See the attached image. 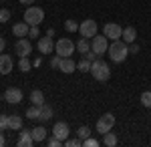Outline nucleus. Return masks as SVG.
Segmentation results:
<instances>
[{
    "instance_id": "obj_36",
    "label": "nucleus",
    "mask_w": 151,
    "mask_h": 147,
    "mask_svg": "<svg viewBox=\"0 0 151 147\" xmlns=\"http://www.w3.org/2000/svg\"><path fill=\"white\" fill-rule=\"evenodd\" d=\"M6 127H8V117L6 115H0V131L6 129Z\"/></svg>"
},
{
    "instance_id": "obj_26",
    "label": "nucleus",
    "mask_w": 151,
    "mask_h": 147,
    "mask_svg": "<svg viewBox=\"0 0 151 147\" xmlns=\"http://www.w3.org/2000/svg\"><path fill=\"white\" fill-rule=\"evenodd\" d=\"M38 113H40V107H38V105H32V107H28V109H26V117H28V119L38 121Z\"/></svg>"
},
{
    "instance_id": "obj_28",
    "label": "nucleus",
    "mask_w": 151,
    "mask_h": 147,
    "mask_svg": "<svg viewBox=\"0 0 151 147\" xmlns=\"http://www.w3.org/2000/svg\"><path fill=\"white\" fill-rule=\"evenodd\" d=\"M65 30H69V32H77V30H79V22L73 20V18L65 20Z\"/></svg>"
},
{
    "instance_id": "obj_19",
    "label": "nucleus",
    "mask_w": 151,
    "mask_h": 147,
    "mask_svg": "<svg viewBox=\"0 0 151 147\" xmlns=\"http://www.w3.org/2000/svg\"><path fill=\"white\" fill-rule=\"evenodd\" d=\"M77 50H79L81 55H87V53L91 50V40L85 38V36H81V40H77Z\"/></svg>"
},
{
    "instance_id": "obj_6",
    "label": "nucleus",
    "mask_w": 151,
    "mask_h": 147,
    "mask_svg": "<svg viewBox=\"0 0 151 147\" xmlns=\"http://www.w3.org/2000/svg\"><path fill=\"white\" fill-rule=\"evenodd\" d=\"M113 127H115V115H113V113L101 115V119L97 121V131H99L101 135H105L107 131H111Z\"/></svg>"
},
{
    "instance_id": "obj_2",
    "label": "nucleus",
    "mask_w": 151,
    "mask_h": 147,
    "mask_svg": "<svg viewBox=\"0 0 151 147\" xmlns=\"http://www.w3.org/2000/svg\"><path fill=\"white\" fill-rule=\"evenodd\" d=\"M89 73L93 75L95 81H109V77H111V68H109V65H107L105 61H99V58L93 61Z\"/></svg>"
},
{
    "instance_id": "obj_18",
    "label": "nucleus",
    "mask_w": 151,
    "mask_h": 147,
    "mask_svg": "<svg viewBox=\"0 0 151 147\" xmlns=\"http://www.w3.org/2000/svg\"><path fill=\"white\" fill-rule=\"evenodd\" d=\"M52 119V109L48 105H40V113H38V121H50Z\"/></svg>"
},
{
    "instance_id": "obj_15",
    "label": "nucleus",
    "mask_w": 151,
    "mask_h": 147,
    "mask_svg": "<svg viewBox=\"0 0 151 147\" xmlns=\"http://www.w3.org/2000/svg\"><path fill=\"white\" fill-rule=\"evenodd\" d=\"M35 143V139H32V133L30 131H26V129H22L20 131V135H18V141H16V145L18 147H30Z\"/></svg>"
},
{
    "instance_id": "obj_38",
    "label": "nucleus",
    "mask_w": 151,
    "mask_h": 147,
    "mask_svg": "<svg viewBox=\"0 0 151 147\" xmlns=\"http://www.w3.org/2000/svg\"><path fill=\"white\" fill-rule=\"evenodd\" d=\"M20 4H24V6H30V4H35V0H18Z\"/></svg>"
},
{
    "instance_id": "obj_33",
    "label": "nucleus",
    "mask_w": 151,
    "mask_h": 147,
    "mask_svg": "<svg viewBox=\"0 0 151 147\" xmlns=\"http://www.w3.org/2000/svg\"><path fill=\"white\" fill-rule=\"evenodd\" d=\"M65 145L67 147H79V145H83V139H67Z\"/></svg>"
},
{
    "instance_id": "obj_8",
    "label": "nucleus",
    "mask_w": 151,
    "mask_h": 147,
    "mask_svg": "<svg viewBox=\"0 0 151 147\" xmlns=\"http://www.w3.org/2000/svg\"><path fill=\"white\" fill-rule=\"evenodd\" d=\"M103 34L109 38V40H119L121 34H123V28H121L117 22H107L103 26Z\"/></svg>"
},
{
    "instance_id": "obj_22",
    "label": "nucleus",
    "mask_w": 151,
    "mask_h": 147,
    "mask_svg": "<svg viewBox=\"0 0 151 147\" xmlns=\"http://www.w3.org/2000/svg\"><path fill=\"white\" fill-rule=\"evenodd\" d=\"M8 127H10V129H22V117L10 115V117H8Z\"/></svg>"
},
{
    "instance_id": "obj_4",
    "label": "nucleus",
    "mask_w": 151,
    "mask_h": 147,
    "mask_svg": "<svg viewBox=\"0 0 151 147\" xmlns=\"http://www.w3.org/2000/svg\"><path fill=\"white\" fill-rule=\"evenodd\" d=\"M77 50V45L70 40V38H58L57 45H55V53L58 57H73V53Z\"/></svg>"
},
{
    "instance_id": "obj_5",
    "label": "nucleus",
    "mask_w": 151,
    "mask_h": 147,
    "mask_svg": "<svg viewBox=\"0 0 151 147\" xmlns=\"http://www.w3.org/2000/svg\"><path fill=\"white\" fill-rule=\"evenodd\" d=\"M91 50H93V53H97L99 57H101V55H105V53L109 50V38H107L105 34H95L93 40H91Z\"/></svg>"
},
{
    "instance_id": "obj_30",
    "label": "nucleus",
    "mask_w": 151,
    "mask_h": 147,
    "mask_svg": "<svg viewBox=\"0 0 151 147\" xmlns=\"http://www.w3.org/2000/svg\"><path fill=\"white\" fill-rule=\"evenodd\" d=\"M10 20V10L8 8H0V22H8Z\"/></svg>"
},
{
    "instance_id": "obj_12",
    "label": "nucleus",
    "mask_w": 151,
    "mask_h": 147,
    "mask_svg": "<svg viewBox=\"0 0 151 147\" xmlns=\"http://www.w3.org/2000/svg\"><path fill=\"white\" fill-rule=\"evenodd\" d=\"M14 50H16L18 57H28V55L32 53V45H30V40H26V36H24V38H18V40H16Z\"/></svg>"
},
{
    "instance_id": "obj_42",
    "label": "nucleus",
    "mask_w": 151,
    "mask_h": 147,
    "mask_svg": "<svg viewBox=\"0 0 151 147\" xmlns=\"http://www.w3.org/2000/svg\"><path fill=\"white\" fill-rule=\"evenodd\" d=\"M47 36H55V28H48V30H47Z\"/></svg>"
},
{
    "instance_id": "obj_14",
    "label": "nucleus",
    "mask_w": 151,
    "mask_h": 147,
    "mask_svg": "<svg viewBox=\"0 0 151 147\" xmlns=\"http://www.w3.org/2000/svg\"><path fill=\"white\" fill-rule=\"evenodd\" d=\"M28 32H30V24L26 22H16L12 26V34L16 38H24V36H28Z\"/></svg>"
},
{
    "instance_id": "obj_13",
    "label": "nucleus",
    "mask_w": 151,
    "mask_h": 147,
    "mask_svg": "<svg viewBox=\"0 0 151 147\" xmlns=\"http://www.w3.org/2000/svg\"><path fill=\"white\" fill-rule=\"evenodd\" d=\"M12 67H14L12 58L8 57V55H4V53H0V75H8V73H12Z\"/></svg>"
},
{
    "instance_id": "obj_31",
    "label": "nucleus",
    "mask_w": 151,
    "mask_h": 147,
    "mask_svg": "<svg viewBox=\"0 0 151 147\" xmlns=\"http://www.w3.org/2000/svg\"><path fill=\"white\" fill-rule=\"evenodd\" d=\"M83 145H85V147H97V145H99V141L93 139V137H87V139H83Z\"/></svg>"
},
{
    "instance_id": "obj_1",
    "label": "nucleus",
    "mask_w": 151,
    "mask_h": 147,
    "mask_svg": "<svg viewBox=\"0 0 151 147\" xmlns=\"http://www.w3.org/2000/svg\"><path fill=\"white\" fill-rule=\"evenodd\" d=\"M109 57L113 63H123L125 58L129 57V45L121 38V40H113L111 45H109Z\"/></svg>"
},
{
    "instance_id": "obj_40",
    "label": "nucleus",
    "mask_w": 151,
    "mask_h": 147,
    "mask_svg": "<svg viewBox=\"0 0 151 147\" xmlns=\"http://www.w3.org/2000/svg\"><path fill=\"white\" fill-rule=\"evenodd\" d=\"M40 65H42V58L38 57V58H36V61H35V63H32V67H40Z\"/></svg>"
},
{
    "instance_id": "obj_34",
    "label": "nucleus",
    "mask_w": 151,
    "mask_h": 147,
    "mask_svg": "<svg viewBox=\"0 0 151 147\" xmlns=\"http://www.w3.org/2000/svg\"><path fill=\"white\" fill-rule=\"evenodd\" d=\"M28 38H32V40H36V38H40V36H38V26H30V32H28Z\"/></svg>"
},
{
    "instance_id": "obj_21",
    "label": "nucleus",
    "mask_w": 151,
    "mask_h": 147,
    "mask_svg": "<svg viewBox=\"0 0 151 147\" xmlns=\"http://www.w3.org/2000/svg\"><path fill=\"white\" fill-rule=\"evenodd\" d=\"M30 133H32V139H35V141H38V143L47 139V129H45L42 125H40V127H35Z\"/></svg>"
},
{
    "instance_id": "obj_41",
    "label": "nucleus",
    "mask_w": 151,
    "mask_h": 147,
    "mask_svg": "<svg viewBox=\"0 0 151 147\" xmlns=\"http://www.w3.org/2000/svg\"><path fill=\"white\" fill-rule=\"evenodd\" d=\"M4 143H6V137L2 135V131H0V147H4Z\"/></svg>"
},
{
    "instance_id": "obj_20",
    "label": "nucleus",
    "mask_w": 151,
    "mask_h": 147,
    "mask_svg": "<svg viewBox=\"0 0 151 147\" xmlns=\"http://www.w3.org/2000/svg\"><path fill=\"white\" fill-rule=\"evenodd\" d=\"M30 103H32V105H38V107H40V105L45 103V93H42L40 89H35L32 93H30Z\"/></svg>"
},
{
    "instance_id": "obj_35",
    "label": "nucleus",
    "mask_w": 151,
    "mask_h": 147,
    "mask_svg": "<svg viewBox=\"0 0 151 147\" xmlns=\"http://www.w3.org/2000/svg\"><path fill=\"white\" fill-rule=\"evenodd\" d=\"M60 61H63V57H58V55H57V57H52V58H50V67H52V68H58Z\"/></svg>"
},
{
    "instance_id": "obj_11",
    "label": "nucleus",
    "mask_w": 151,
    "mask_h": 147,
    "mask_svg": "<svg viewBox=\"0 0 151 147\" xmlns=\"http://www.w3.org/2000/svg\"><path fill=\"white\" fill-rule=\"evenodd\" d=\"M4 99L8 105H18V103H22V91L16 89V87H10V89L4 91Z\"/></svg>"
},
{
    "instance_id": "obj_27",
    "label": "nucleus",
    "mask_w": 151,
    "mask_h": 147,
    "mask_svg": "<svg viewBox=\"0 0 151 147\" xmlns=\"http://www.w3.org/2000/svg\"><path fill=\"white\" fill-rule=\"evenodd\" d=\"M77 135H79V139H87V137H91V129H89V125H81V127L77 129Z\"/></svg>"
},
{
    "instance_id": "obj_37",
    "label": "nucleus",
    "mask_w": 151,
    "mask_h": 147,
    "mask_svg": "<svg viewBox=\"0 0 151 147\" xmlns=\"http://www.w3.org/2000/svg\"><path fill=\"white\" fill-rule=\"evenodd\" d=\"M137 53H139V46L135 45V43H131L129 45V55H137Z\"/></svg>"
},
{
    "instance_id": "obj_16",
    "label": "nucleus",
    "mask_w": 151,
    "mask_h": 147,
    "mask_svg": "<svg viewBox=\"0 0 151 147\" xmlns=\"http://www.w3.org/2000/svg\"><path fill=\"white\" fill-rule=\"evenodd\" d=\"M58 68H60V73H65V75H70V73L77 68V63H75V61H73L70 57H65L63 61H60Z\"/></svg>"
},
{
    "instance_id": "obj_17",
    "label": "nucleus",
    "mask_w": 151,
    "mask_h": 147,
    "mask_svg": "<svg viewBox=\"0 0 151 147\" xmlns=\"http://www.w3.org/2000/svg\"><path fill=\"white\" fill-rule=\"evenodd\" d=\"M121 38L131 45V43H135V38H137V30H135V26H125L123 28V34H121Z\"/></svg>"
},
{
    "instance_id": "obj_3",
    "label": "nucleus",
    "mask_w": 151,
    "mask_h": 147,
    "mask_svg": "<svg viewBox=\"0 0 151 147\" xmlns=\"http://www.w3.org/2000/svg\"><path fill=\"white\" fill-rule=\"evenodd\" d=\"M45 20V10L42 8H38V6H28L26 10H24V22L30 24V26H38V24Z\"/></svg>"
},
{
    "instance_id": "obj_23",
    "label": "nucleus",
    "mask_w": 151,
    "mask_h": 147,
    "mask_svg": "<svg viewBox=\"0 0 151 147\" xmlns=\"http://www.w3.org/2000/svg\"><path fill=\"white\" fill-rule=\"evenodd\" d=\"M103 143L107 147H115L117 145V135H115V133H111V131H107V133L103 135Z\"/></svg>"
},
{
    "instance_id": "obj_25",
    "label": "nucleus",
    "mask_w": 151,
    "mask_h": 147,
    "mask_svg": "<svg viewBox=\"0 0 151 147\" xmlns=\"http://www.w3.org/2000/svg\"><path fill=\"white\" fill-rule=\"evenodd\" d=\"M91 65H93V63L85 57V58H81V61L77 63V68H79V71H83V73H89V71H91Z\"/></svg>"
},
{
    "instance_id": "obj_10",
    "label": "nucleus",
    "mask_w": 151,
    "mask_h": 147,
    "mask_svg": "<svg viewBox=\"0 0 151 147\" xmlns=\"http://www.w3.org/2000/svg\"><path fill=\"white\" fill-rule=\"evenodd\" d=\"M52 135L55 137H58L63 143L69 139V135H70V129H69V125L65 123V121H58V123H55V127H52Z\"/></svg>"
},
{
    "instance_id": "obj_29",
    "label": "nucleus",
    "mask_w": 151,
    "mask_h": 147,
    "mask_svg": "<svg viewBox=\"0 0 151 147\" xmlns=\"http://www.w3.org/2000/svg\"><path fill=\"white\" fill-rule=\"evenodd\" d=\"M141 105H143V107H147V109H151V91L141 93Z\"/></svg>"
},
{
    "instance_id": "obj_9",
    "label": "nucleus",
    "mask_w": 151,
    "mask_h": 147,
    "mask_svg": "<svg viewBox=\"0 0 151 147\" xmlns=\"http://www.w3.org/2000/svg\"><path fill=\"white\" fill-rule=\"evenodd\" d=\"M36 48H38L40 55H50V53L55 50V40H52V36H40L38 43H36Z\"/></svg>"
},
{
    "instance_id": "obj_24",
    "label": "nucleus",
    "mask_w": 151,
    "mask_h": 147,
    "mask_svg": "<svg viewBox=\"0 0 151 147\" xmlns=\"http://www.w3.org/2000/svg\"><path fill=\"white\" fill-rule=\"evenodd\" d=\"M18 68H20L22 73H28V71L32 68V63L28 61V57H20V61H18Z\"/></svg>"
},
{
    "instance_id": "obj_32",
    "label": "nucleus",
    "mask_w": 151,
    "mask_h": 147,
    "mask_svg": "<svg viewBox=\"0 0 151 147\" xmlns=\"http://www.w3.org/2000/svg\"><path fill=\"white\" fill-rule=\"evenodd\" d=\"M47 145H48V147H58V145H63V141H60L58 137H55V135H52V137H50V139L47 141Z\"/></svg>"
},
{
    "instance_id": "obj_39",
    "label": "nucleus",
    "mask_w": 151,
    "mask_h": 147,
    "mask_svg": "<svg viewBox=\"0 0 151 147\" xmlns=\"http://www.w3.org/2000/svg\"><path fill=\"white\" fill-rule=\"evenodd\" d=\"M4 46H6V40H4V38H0V53H4Z\"/></svg>"
},
{
    "instance_id": "obj_7",
    "label": "nucleus",
    "mask_w": 151,
    "mask_h": 147,
    "mask_svg": "<svg viewBox=\"0 0 151 147\" xmlns=\"http://www.w3.org/2000/svg\"><path fill=\"white\" fill-rule=\"evenodd\" d=\"M79 32L85 38H93L95 34H97V22H95L93 18H87V20L79 22Z\"/></svg>"
}]
</instances>
